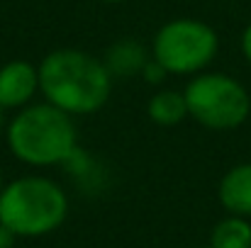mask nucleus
Wrapping results in <instances>:
<instances>
[{
    "label": "nucleus",
    "instance_id": "nucleus-7",
    "mask_svg": "<svg viewBox=\"0 0 251 248\" xmlns=\"http://www.w3.org/2000/svg\"><path fill=\"white\" fill-rule=\"evenodd\" d=\"M217 200L222 209L232 217H251V163L232 165L220 185H217Z\"/></svg>",
    "mask_w": 251,
    "mask_h": 248
},
{
    "label": "nucleus",
    "instance_id": "nucleus-8",
    "mask_svg": "<svg viewBox=\"0 0 251 248\" xmlns=\"http://www.w3.org/2000/svg\"><path fill=\"white\" fill-rule=\"evenodd\" d=\"M149 59H151V54H147V49L139 42L122 39L107 49L102 61L112 78H134V76H142Z\"/></svg>",
    "mask_w": 251,
    "mask_h": 248
},
{
    "label": "nucleus",
    "instance_id": "nucleus-5",
    "mask_svg": "<svg viewBox=\"0 0 251 248\" xmlns=\"http://www.w3.org/2000/svg\"><path fill=\"white\" fill-rule=\"evenodd\" d=\"M220 51L217 32L193 17H178L159 27L151 42V59L168 76L193 78L205 73Z\"/></svg>",
    "mask_w": 251,
    "mask_h": 248
},
{
    "label": "nucleus",
    "instance_id": "nucleus-13",
    "mask_svg": "<svg viewBox=\"0 0 251 248\" xmlns=\"http://www.w3.org/2000/svg\"><path fill=\"white\" fill-rule=\"evenodd\" d=\"M15 236L5 229V226H0V248H15Z\"/></svg>",
    "mask_w": 251,
    "mask_h": 248
},
{
    "label": "nucleus",
    "instance_id": "nucleus-11",
    "mask_svg": "<svg viewBox=\"0 0 251 248\" xmlns=\"http://www.w3.org/2000/svg\"><path fill=\"white\" fill-rule=\"evenodd\" d=\"M166 76L168 73L159 66V64H156V61H154V59H149V64H147V66H144V71H142V78H144L147 83H151V85H159Z\"/></svg>",
    "mask_w": 251,
    "mask_h": 248
},
{
    "label": "nucleus",
    "instance_id": "nucleus-14",
    "mask_svg": "<svg viewBox=\"0 0 251 248\" xmlns=\"http://www.w3.org/2000/svg\"><path fill=\"white\" fill-rule=\"evenodd\" d=\"M5 127H7V119H5V110L0 107V136L5 134Z\"/></svg>",
    "mask_w": 251,
    "mask_h": 248
},
{
    "label": "nucleus",
    "instance_id": "nucleus-1",
    "mask_svg": "<svg viewBox=\"0 0 251 248\" xmlns=\"http://www.w3.org/2000/svg\"><path fill=\"white\" fill-rule=\"evenodd\" d=\"M39 68V92L44 102L71 117L100 112L112 95V76L98 56L81 49L49 51Z\"/></svg>",
    "mask_w": 251,
    "mask_h": 248
},
{
    "label": "nucleus",
    "instance_id": "nucleus-10",
    "mask_svg": "<svg viewBox=\"0 0 251 248\" xmlns=\"http://www.w3.org/2000/svg\"><path fill=\"white\" fill-rule=\"evenodd\" d=\"M210 248H251V222L227 214L210 231Z\"/></svg>",
    "mask_w": 251,
    "mask_h": 248
},
{
    "label": "nucleus",
    "instance_id": "nucleus-4",
    "mask_svg": "<svg viewBox=\"0 0 251 248\" xmlns=\"http://www.w3.org/2000/svg\"><path fill=\"white\" fill-rule=\"evenodd\" d=\"M188 117L210 132L239 129L251 114V95L237 78L205 71L193 76L183 88Z\"/></svg>",
    "mask_w": 251,
    "mask_h": 248
},
{
    "label": "nucleus",
    "instance_id": "nucleus-3",
    "mask_svg": "<svg viewBox=\"0 0 251 248\" xmlns=\"http://www.w3.org/2000/svg\"><path fill=\"white\" fill-rule=\"evenodd\" d=\"M69 209L66 190L47 175H20L0 192V226L15 239H42L59 231Z\"/></svg>",
    "mask_w": 251,
    "mask_h": 248
},
{
    "label": "nucleus",
    "instance_id": "nucleus-16",
    "mask_svg": "<svg viewBox=\"0 0 251 248\" xmlns=\"http://www.w3.org/2000/svg\"><path fill=\"white\" fill-rule=\"evenodd\" d=\"M102 2H122V0H102Z\"/></svg>",
    "mask_w": 251,
    "mask_h": 248
},
{
    "label": "nucleus",
    "instance_id": "nucleus-6",
    "mask_svg": "<svg viewBox=\"0 0 251 248\" xmlns=\"http://www.w3.org/2000/svg\"><path fill=\"white\" fill-rule=\"evenodd\" d=\"M39 95V68L29 61L12 59L0 66V107L22 110Z\"/></svg>",
    "mask_w": 251,
    "mask_h": 248
},
{
    "label": "nucleus",
    "instance_id": "nucleus-15",
    "mask_svg": "<svg viewBox=\"0 0 251 248\" xmlns=\"http://www.w3.org/2000/svg\"><path fill=\"white\" fill-rule=\"evenodd\" d=\"M2 187H5V180H2V170H0V192H2Z\"/></svg>",
    "mask_w": 251,
    "mask_h": 248
},
{
    "label": "nucleus",
    "instance_id": "nucleus-2",
    "mask_svg": "<svg viewBox=\"0 0 251 248\" xmlns=\"http://www.w3.org/2000/svg\"><path fill=\"white\" fill-rule=\"evenodd\" d=\"M5 144L20 163L29 168L66 165L81 151L76 117L44 100L12 114L5 127Z\"/></svg>",
    "mask_w": 251,
    "mask_h": 248
},
{
    "label": "nucleus",
    "instance_id": "nucleus-9",
    "mask_svg": "<svg viewBox=\"0 0 251 248\" xmlns=\"http://www.w3.org/2000/svg\"><path fill=\"white\" fill-rule=\"evenodd\" d=\"M147 117L156 127H176V124L185 122L188 119V105H185L183 90L180 92L173 90V88L156 90L147 102Z\"/></svg>",
    "mask_w": 251,
    "mask_h": 248
},
{
    "label": "nucleus",
    "instance_id": "nucleus-17",
    "mask_svg": "<svg viewBox=\"0 0 251 248\" xmlns=\"http://www.w3.org/2000/svg\"><path fill=\"white\" fill-rule=\"evenodd\" d=\"M202 248H210V246H202Z\"/></svg>",
    "mask_w": 251,
    "mask_h": 248
},
{
    "label": "nucleus",
    "instance_id": "nucleus-12",
    "mask_svg": "<svg viewBox=\"0 0 251 248\" xmlns=\"http://www.w3.org/2000/svg\"><path fill=\"white\" fill-rule=\"evenodd\" d=\"M242 54H244V59L251 64V24L242 32Z\"/></svg>",
    "mask_w": 251,
    "mask_h": 248
}]
</instances>
